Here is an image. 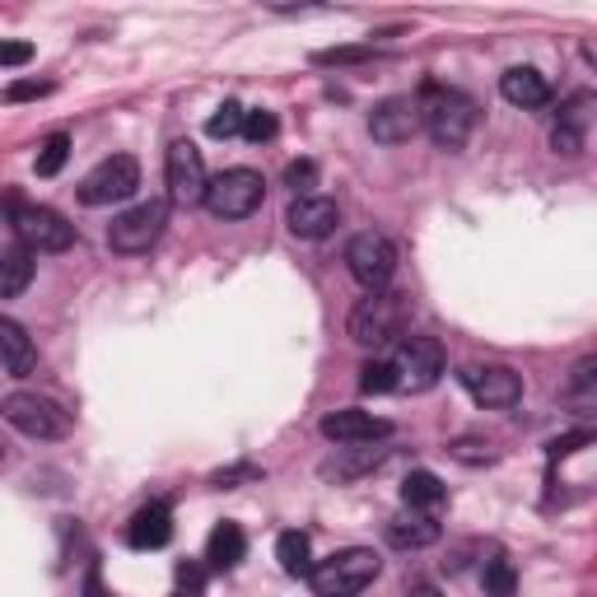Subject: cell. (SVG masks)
I'll return each mask as SVG.
<instances>
[{
  "label": "cell",
  "mask_w": 597,
  "mask_h": 597,
  "mask_svg": "<svg viewBox=\"0 0 597 597\" xmlns=\"http://www.w3.org/2000/svg\"><path fill=\"white\" fill-rule=\"evenodd\" d=\"M397 388V369H392V359H369L365 369H359V392H369V397H383V392Z\"/></svg>",
  "instance_id": "83f0119b"
},
{
  "label": "cell",
  "mask_w": 597,
  "mask_h": 597,
  "mask_svg": "<svg viewBox=\"0 0 597 597\" xmlns=\"http://www.w3.org/2000/svg\"><path fill=\"white\" fill-rule=\"evenodd\" d=\"M481 584H485V593H491V597H513L518 574H513V564H509L505 556H495V560H485Z\"/></svg>",
  "instance_id": "4316f807"
},
{
  "label": "cell",
  "mask_w": 597,
  "mask_h": 597,
  "mask_svg": "<svg viewBox=\"0 0 597 597\" xmlns=\"http://www.w3.org/2000/svg\"><path fill=\"white\" fill-rule=\"evenodd\" d=\"M345 271L359 290L379 294L392 285V276H397V247L383 233H355L351 247H345Z\"/></svg>",
  "instance_id": "52a82bcc"
},
{
  "label": "cell",
  "mask_w": 597,
  "mask_h": 597,
  "mask_svg": "<svg viewBox=\"0 0 597 597\" xmlns=\"http://www.w3.org/2000/svg\"><path fill=\"white\" fill-rule=\"evenodd\" d=\"M402 505L411 513L416 509H439V505H444V481H439L434 471H425V467L411 471V477L402 481Z\"/></svg>",
  "instance_id": "603a6c76"
},
{
  "label": "cell",
  "mask_w": 597,
  "mask_h": 597,
  "mask_svg": "<svg viewBox=\"0 0 597 597\" xmlns=\"http://www.w3.org/2000/svg\"><path fill=\"white\" fill-rule=\"evenodd\" d=\"M266 196V182L257 168H225L215 173L206 182V196H201V206H206L215 219H247Z\"/></svg>",
  "instance_id": "277c9868"
},
{
  "label": "cell",
  "mask_w": 597,
  "mask_h": 597,
  "mask_svg": "<svg viewBox=\"0 0 597 597\" xmlns=\"http://www.w3.org/2000/svg\"><path fill=\"white\" fill-rule=\"evenodd\" d=\"M588 113H593V93L584 89V93H574V99H564L556 127L570 131V136H584V131H588Z\"/></svg>",
  "instance_id": "f1b7e54d"
},
{
  "label": "cell",
  "mask_w": 597,
  "mask_h": 597,
  "mask_svg": "<svg viewBox=\"0 0 597 597\" xmlns=\"http://www.w3.org/2000/svg\"><path fill=\"white\" fill-rule=\"evenodd\" d=\"M136 187H140V164L131 154H113V160H103L99 168L85 173L75 196H80L85 206H113V201L136 196Z\"/></svg>",
  "instance_id": "9c48e42d"
},
{
  "label": "cell",
  "mask_w": 597,
  "mask_h": 597,
  "mask_svg": "<svg viewBox=\"0 0 597 597\" xmlns=\"http://www.w3.org/2000/svg\"><path fill=\"white\" fill-rule=\"evenodd\" d=\"M392 369H397V388L430 392L444 379V345L434 336H402L397 355H392Z\"/></svg>",
  "instance_id": "30bf717a"
},
{
  "label": "cell",
  "mask_w": 597,
  "mask_h": 597,
  "mask_svg": "<svg viewBox=\"0 0 597 597\" xmlns=\"http://www.w3.org/2000/svg\"><path fill=\"white\" fill-rule=\"evenodd\" d=\"M243 551H247V537H243L239 523H219V528L211 532V542H206L211 570H233V564L243 560Z\"/></svg>",
  "instance_id": "44dd1931"
},
{
  "label": "cell",
  "mask_w": 597,
  "mask_h": 597,
  "mask_svg": "<svg viewBox=\"0 0 597 597\" xmlns=\"http://www.w3.org/2000/svg\"><path fill=\"white\" fill-rule=\"evenodd\" d=\"M47 93H52V85H47V80H14V85H5L0 99H5V103H24V99H47Z\"/></svg>",
  "instance_id": "74e56055"
},
{
  "label": "cell",
  "mask_w": 597,
  "mask_h": 597,
  "mask_svg": "<svg viewBox=\"0 0 597 597\" xmlns=\"http://www.w3.org/2000/svg\"><path fill=\"white\" fill-rule=\"evenodd\" d=\"M322 439H332V444L341 448H355V444H373V439H388L392 425L383 416H373V411H332V416H322Z\"/></svg>",
  "instance_id": "9a60e30c"
},
{
  "label": "cell",
  "mask_w": 597,
  "mask_h": 597,
  "mask_svg": "<svg viewBox=\"0 0 597 597\" xmlns=\"http://www.w3.org/2000/svg\"><path fill=\"white\" fill-rule=\"evenodd\" d=\"M285 187L294 196H313V187H318V164H313V160L285 164Z\"/></svg>",
  "instance_id": "1f68e13d"
},
{
  "label": "cell",
  "mask_w": 597,
  "mask_h": 597,
  "mask_svg": "<svg viewBox=\"0 0 597 597\" xmlns=\"http://www.w3.org/2000/svg\"><path fill=\"white\" fill-rule=\"evenodd\" d=\"M448 458L462 462V467H491L495 462V448L485 444V439H477V434H458L448 444Z\"/></svg>",
  "instance_id": "d4e9b609"
},
{
  "label": "cell",
  "mask_w": 597,
  "mask_h": 597,
  "mask_svg": "<svg viewBox=\"0 0 597 597\" xmlns=\"http://www.w3.org/2000/svg\"><path fill=\"white\" fill-rule=\"evenodd\" d=\"M458 379L467 388V397L485 406V411H509V406L523 402V379L509 365H467Z\"/></svg>",
  "instance_id": "8fae6325"
},
{
  "label": "cell",
  "mask_w": 597,
  "mask_h": 597,
  "mask_svg": "<svg viewBox=\"0 0 597 597\" xmlns=\"http://www.w3.org/2000/svg\"><path fill=\"white\" fill-rule=\"evenodd\" d=\"M593 444V430H574V434H560V439H551L546 444V458L551 462H560V458H574L579 448H588Z\"/></svg>",
  "instance_id": "836d02e7"
},
{
  "label": "cell",
  "mask_w": 597,
  "mask_h": 597,
  "mask_svg": "<svg viewBox=\"0 0 597 597\" xmlns=\"http://www.w3.org/2000/svg\"><path fill=\"white\" fill-rule=\"evenodd\" d=\"M499 93H505V103L523 107V113L551 103V85H546V75L532 71V66H513V71L499 75Z\"/></svg>",
  "instance_id": "2e32d148"
},
{
  "label": "cell",
  "mask_w": 597,
  "mask_h": 597,
  "mask_svg": "<svg viewBox=\"0 0 597 597\" xmlns=\"http://www.w3.org/2000/svg\"><path fill=\"white\" fill-rule=\"evenodd\" d=\"M593 392H597V359H579L574 373H570V383H564V402H593Z\"/></svg>",
  "instance_id": "f546056e"
},
{
  "label": "cell",
  "mask_w": 597,
  "mask_h": 597,
  "mask_svg": "<svg viewBox=\"0 0 597 597\" xmlns=\"http://www.w3.org/2000/svg\"><path fill=\"white\" fill-rule=\"evenodd\" d=\"M80 597H107V588H103V574H99V564L85 574V588H80Z\"/></svg>",
  "instance_id": "ab89813d"
},
{
  "label": "cell",
  "mask_w": 597,
  "mask_h": 597,
  "mask_svg": "<svg viewBox=\"0 0 597 597\" xmlns=\"http://www.w3.org/2000/svg\"><path fill=\"white\" fill-rule=\"evenodd\" d=\"M28 61H34V42H5L0 38V71L28 66Z\"/></svg>",
  "instance_id": "f35d334b"
},
{
  "label": "cell",
  "mask_w": 597,
  "mask_h": 597,
  "mask_svg": "<svg viewBox=\"0 0 597 597\" xmlns=\"http://www.w3.org/2000/svg\"><path fill=\"white\" fill-rule=\"evenodd\" d=\"M66 160H71V136L66 131L47 136L42 150H38V178H56V173L66 168Z\"/></svg>",
  "instance_id": "484cf974"
},
{
  "label": "cell",
  "mask_w": 597,
  "mask_h": 597,
  "mask_svg": "<svg viewBox=\"0 0 597 597\" xmlns=\"http://www.w3.org/2000/svg\"><path fill=\"white\" fill-rule=\"evenodd\" d=\"M0 365H5L10 373H20V379L38 369V345H34V336H28L14 318H5V313H0Z\"/></svg>",
  "instance_id": "ac0fdd59"
},
{
  "label": "cell",
  "mask_w": 597,
  "mask_h": 597,
  "mask_svg": "<svg viewBox=\"0 0 597 597\" xmlns=\"http://www.w3.org/2000/svg\"><path fill=\"white\" fill-rule=\"evenodd\" d=\"M406 597H439V588H430V584H416V588L406 593Z\"/></svg>",
  "instance_id": "60d3db41"
},
{
  "label": "cell",
  "mask_w": 597,
  "mask_h": 597,
  "mask_svg": "<svg viewBox=\"0 0 597 597\" xmlns=\"http://www.w3.org/2000/svg\"><path fill=\"white\" fill-rule=\"evenodd\" d=\"M164 178H168V201H178V206H201L211 173H206V160H201V150L192 140H173L168 145Z\"/></svg>",
  "instance_id": "7c38bea8"
},
{
  "label": "cell",
  "mask_w": 597,
  "mask_h": 597,
  "mask_svg": "<svg viewBox=\"0 0 597 597\" xmlns=\"http://www.w3.org/2000/svg\"><path fill=\"white\" fill-rule=\"evenodd\" d=\"M164 229H168V201L164 196L140 201V206L122 211L113 225H107V247L122 253V257H140L164 239Z\"/></svg>",
  "instance_id": "3957f363"
},
{
  "label": "cell",
  "mask_w": 597,
  "mask_h": 597,
  "mask_svg": "<svg viewBox=\"0 0 597 597\" xmlns=\"http://www.w3.org/2000/svg\"><path fill=\"white\" fill-rule=\"evenodd\" d=\"M379 574H383V560L373 556L369 546H351V551H336L322 564H313L308 579H313V588H318V597H355Z\"/></svg>",
  "instance_id": "7a4b0ae2"
},
{
  "label": "cell",
  "mask_w": 597,
  "mask_h": 597,
  "mask_svg": "<svg viewBox=\"0 0 597 597\" xmlns=\"http://www.w3.org/2000/svg\"><path fill=\"white\" fill-rule=\"evenodd\" d=\"M280 122L276 113H266V107H253V113H243V136L253 140V145H262V140H276Z\"/></svg>",
  "instance_id": "d6a6232c"
},
{
  "label": "cell",
  "mask_w": 597,
  "mask_h": 597,
  "mask_svg": "<svg viewBox=\"0 0 597 597\" xmlns=\"http://www.w3.org/2000/svg\"><path fill=\"white\" fill-rule=\"evenodd\" d=\"M243 113H247V107H243V103H233V99H229V103H219V107H215V117L206 122V131H211L215 140L239 136V131H243Z\"/></svg>",
  "instance_id": "4dcf8cb0"
},
{
  "label": "cell",
  "mask_w": 597,
  "mask_h": 597,
  "mask_svg": "<svg viewBox=\"0 0 597 597\" xmlns=\"http://www.w3.org/2000/svg\"><path fill=\"white\" fill-rule=\"evenodd\" d=\"M201 588H206V570L196 560L178 564V597H201Z\"/></svg>",
  "instance_id": "8d00e7d4"
},
{
  "label": "cell",
  "mask_w": 597,
  "mask_h": 597,
  "mask_svg": "<svg viewBox=\"0 0 597 597\" xmlns=\"http://www.w3.org/2000/svg\"><path fill=\"white\" fill-rule=\"evenodd\" d=\"M276 560H280V570H285L290 579H308L313 574V542H308V532H280Z\"/></svg>",
  "instance_id": "7402d4cb"
},
{
  "label": "cell",
  "mask_w": 597,
  "mask_h": 597,
  "mask_svg": "<svg viewBox=\"0 0 597 597\" xmlns=\"http://www.w3.org/2000/svg\"><path fill=\"white\" fill-rule=\"evenodd\" d=\"M10 225L14 233H20V247H28V253H71L75 247V225L61 211L52 206H10Z\"/></svg>",
  "instance_id": "5b68a950"
},
{
  "label": "cell",
  "mask_w": 597,
  "mask_h": 597,
  "mask_svg": "<svg viewBox=\"0 0 597 597\" xmlns=\"http://www.w3.org/2000/svg\"><path fill=\"white\" fill-rule=\"evenodd\" d=\"M28 285H34V253L14 243L0 253V298H20Z\"/></svg>",
  "instance_id": "ffe728a7"
},
{
  "label": "cell",
  "mask_w": 597,
  "mask_h": 597,
  "mask_svg": "<svg viewBox=\"0 0 597 597\" xmlns=\"http://www.w3.org/2000/svg\"><path fill=\"white\" fill-rule=\"evenodd\" d=\"M369 56H373V47H327L313 61L318 66H355V61H369Z\"/></svg>",
  "instance_id": "e575fe53"
},
{
  "label": "cell",
  "mask_w": 597,
  "mask_h": 597,
  "mask_svg": "<svg viewBox=\"0 0 597 597\" xmlns=\"http://www.w3.org/2000/svg\"><path fill=\"white\" fill-rule=\"evenodd\" d=\"M439 537H444V528L430 513H402L388 523V546H397V551H425Z\"/></svg>",
  "instance_id": "d6986e66"
},
{
  "label": "cell",
  "mask_w": 597,
  "mask_h": 597,
  "mask_svg": "<svg viewBox=\"0 0 597 597\" xmlns=\"http://www.w3.org/2000/svg\"><path fill=\"white\" fill-rule=\"evenodd\" d=\"M285 225H290V233L294 239H308V243H318V239H327L336 225H341V206L332 196H294L290 201V211H285Z\"/></svg>",
  "instance_id": "4fadbf2b"
},
{
  "label": "cell",
  "mask_w": 597,
  "mask_h": 597,
  "mask_svg": "<svg viewBox=\"0 0 597 597\" xmlns=\"http://www.w3.org/2000/svg\"><path fill=\"white\" fill-rule=\"evenodd\" d=\"M402 318H406V308H402V298L397 294H369V298H359V304L351 308V341L355 345H365V351H379V345H392V341H402Z\"/></svg>",
  "instance_id": "8992f818"
},
{
  "label": "cell",
  "mask_w": 597,
  "mask_h": 597,
  "mask_svg": "<svg viewBox=\"0 0 597 597\" xmlns=\"http://www.w3.org/2000/svg\"><path fill=\"white\" fill-rule=\"evenodd\" d=\"M243 481H262V467L239 462V467H225V471H215V477H211L215 491H233V485H243Z\"/></svg>",
  "instance_id": "d590c367"
},
{
  "label": "cell",
  "mask_w": 597,
  "mask_h": 597,
  "mask_svg": "<svg viewBox=\"0 0 597 597\" xmlns=\"http://www.w3.org/2000/svg\"><path fill=\"white\" fill-rule=\"evenodd\" d=\"M173 542V513L168 505H145L131 513L127 523V546H136V551H160V546Z\"/></svg>",
  "instance_id": "e0dca14e"
},
{
  "label": "cell",
  "mask_w": 597,
  "mask_h": 597,
  "mask_svg": "<svg viewBox=\"0 0 597 597\" xmlns=\"http://www.w3.org/2000/svg\"><path fill=\"white\" fill-rule=\"evenodd\" d=\"M0 416L24 439H66L71 434V416L61 411L56 402L38 397V392H10V397L0 402Z\"/></svg>",
  "instance_id": "ba28073f"
},
{
  "label": "cell",
  "mask_w": 597,
  "mask_h": 597,
  "mask_svg": "<svg viewBox=\"0 0 597 597\" xmlns=\"http://www.w3.org/2000/svg\"><path fill=\"white\" fill-rule=\"evenodd\" d=\"M0 462H5V448H0Z\"/></svg>",
  "instance_id": "b9f144b4"
},
{
  "label": "cell",
  "mask_w": 597,
  "mask_h": 597,
  "mask_svg": "<svg viewBox=\"0 0 597 597\" xmlns=\"http://www.w3.org/2000/svg\"><path fill=\"white\" fill-rule=\"evenodd\" d=\"M416 131H420L416 99H383L369 113V136L379 140V145H406Z\"/></svg>",
  "instance_id": "5bb4252c"
},
{
  "label": "cell",
  "mask_w": 597,
  "mask_h": 597,
  "mask_svg": "<svg viewBox=\"0 0 597 597\" xmlns=\"http://www.w3.org/2000/svg\"><path fill=\"white\" fill-rule=\"evenodd\" d=\"M416 113H420V127L430 131V140L439 150H462L471 131H477V103L458 89H444V85H425L416 99Z\"/></svg>",
  "instance_id": "6da1fadb"
},
{
  "label": "cell",
  "mask_w": 597,
  "mask_h": 597,
  "mask_svg": "<svg viewBox=\"0 0 597 597\" xmlns=\"http://www.w3.org/2000/svg\"><path fill=\"white\" fill-rule=\"evenodd\" d=\"M388 458V448H365V444H355V448H345V458H332V462H322V477L327 481H355V477H365L369 467H379Z\"/></svg>",
  "instance_id": "cb8c5ba5"
}]
</instances>
